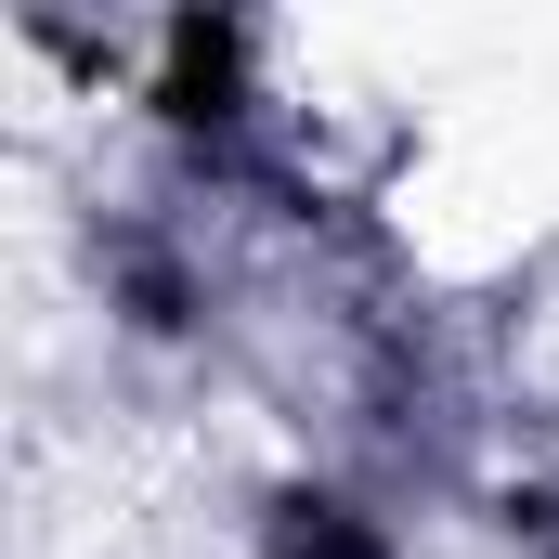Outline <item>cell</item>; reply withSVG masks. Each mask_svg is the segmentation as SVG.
<instances>
[{
    "mask_svg": "<svg viewBox=\"0 0 559 559\" xmlns=\"http://www.w3.org/2000/svg\"><path fill=\"white\" fill-rule=\"evenodd\" d=\"M143 105H156L169 131H195V143H235L248 131V26H235V13H169Z\"/></svg>",
    "mask_w": 559,
    "mask_h": 559,
    "instance_id": "cell-1",
    "label": "cell"
},
{
    "mask_svg": "<svg viewBox=\"0 0 559 559\" xmlns=\"http://www.w3.org/2000/svg\"><path fill=\"white\" fill-rule=\"evenodd\" d=\"M261 559H404V547H391V521H378L365 495H338V481H286L274 508H261Z\"/></svg>",
    "mask_w": 559,
    "mask_h": 559,
    "instance_id": "cell-2",
    "label": "cell"
}]
</instances>
